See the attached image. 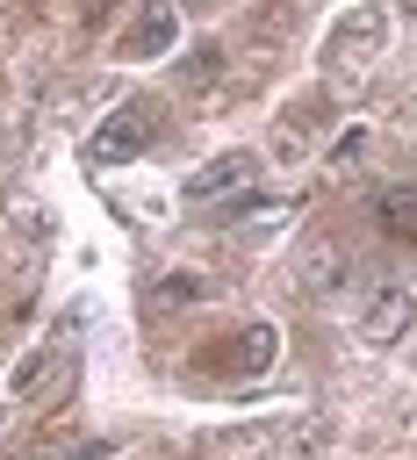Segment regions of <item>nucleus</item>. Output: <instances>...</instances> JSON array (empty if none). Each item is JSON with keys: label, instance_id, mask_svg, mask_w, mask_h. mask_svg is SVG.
Segmentation results:
<instances>
[{"label": "nucleus", "instance_id": "1", "mask_svg": "<svg viewBox=\"0 0 417 460\" xmlns=\"http://www.w3.org/2000/svg\"><path fill=\"white\" fill-rule=\"evenodd\" d=\"M381 50H388V14H381V7H352V14H338V29L324 36V65H331V79H359V72H374Z\"/></svg>", "mask_w": 417, "mask_h": 460}, {"label": "nucleus", "instance_id": "2", "mask_svg": "<svg viewBox=\"0 0 417 460\" xmlns=\"http://www.w3.org/2000/svg\"><path fill=\"white\" fill-rule=\"evenodd\" d=\"M151 144H158V108H151V101H122V108L93 129L86 151H93L101 165H122V158H144Z\"/></svg>", "mask_w": 417, "mask_h": 460}, {"label": "nucleus", "instance_id": "3", "mask_svg": "<svg viewBox=\"0 0 417 460\" xmlns=\"http://www.w3.org/2000/svg\"><path fill=\"white\" fill-rule=\"evenodd\" d=\"M252 180H259V158L252 151H216L201 172H187V208H216V201L244 194Z\"/></svg>", "mask_w": 417, "mask_h": 460}, {"label": "nucleus", "instance_id": "4", "mask_svg": "<svg viewBox=\"0 0 417 460\" xmlns=\"http://www.w3.org/2000/svg\"><path fill=\"white\" fill-rule=\"evenodd\" d=\"M417 323V302H410V288H381L374 302H367V316H359V338L367 345H403V331Z\"/></svg>", "mask_w": 417, "mask_h": 460}, {"label": "nucleus", "instance_id": "5", "mask_svg": "<svg viewBox=\"0 0 417 460\" xmlns=\"http://www.w3.org/2000/svg\"><path fill=\"white\" fill-rule=\"evenodd\" d=\"M180 43V7L173 0H144L137 29H129V58H173Z\"/></svg>", "mask_w": 417, "mask_h": 460}, {"label": "nucleus", "instance_id": "6", "mask_svg": "<svg viewBox=\"0 0 417 460\" xmlns=\"http://www.w3.org/2000/svg\"><path fill=\"white\" fill-rule=\"evenodd\" d=\"M295 280H302V295H316V302H324V295H338V288L352 280V259H345L331 237H316V244L302 252V273H295Z\"/></svg>", "mask_w": 417, "mask_h": 460}, {"label": "nucleus", "instance_id": "7", "mask_svg": "<svg viewBox=\"0 0 417 460\" xmlns=\"http://www.w3.org/2000/svg\"><path fill=\"white\" fill-rule=\"evenodd\" d=\"M374 230L395 237V244H410L417 237V187H381L374 194Z\"/></svg>", "mask_w": 417, "mask_h": 460}, {"label": "nucleus", "instance_id": "8", "mask_svg": "<svg viewBox=\"0 0 417 460\" xmlns=\"http://www.w3.org/2000/svg\"><path fill=\"white\" fill-rule=\"evenodd\" d=\"M230 345H237V352H230V367H237V374H266V367L280 359V331H273V323H244Z\"/></svg>", "mask_w": 417, "mask_h": 460}, {"label": "nucleus", "instance_id": "9", "mask_svg": "<svg viewBox=\"0 0 417 460\" xmlns=\"http://www.w3.org/2000/svg\"><path fill=\"white\" fill-rule=\"evenodd\" d=\"M288 216H295V201H288V194H266V201L237 208V216H230V230H237V237H266V230H280Z\"/></svg>", "mask_w": 417, "mask_h": 460}, {"label": "nucleus", "instance_id": "10", "mask_svg": "<svg viewBox=\"0 0 417 460\" xmlns=\"http://www.w3.org/2000/svg\"><path fill=\"white\" fill-rule=\"evenodd\" d=\"M50 367H58V345H36V352L14 367V381H7V388H14V402H29V395L43 388V374H50Z\"/></svg>", "mask_w": 417, "mask_h": 460}, {"label": "nucleus", "instance_id": "11", "mask_svg": "<svg viewBox=\"0 0 417 460\" xmlns=\"http://www.w3.org/2000/svg\"><path fill=\"white\" fill-rule=\"evenodd\" d=\"M158 302H165V309H180V302H208V280H201V273H165V280H158Z\"/></svg>", "mask_w": 417, "mask_h": 460}, {"label": "nucleus", "instance_id": "12", "mask_svg": "<svg viewBox=\"0 0 417 460\" xmlns=\"http://www.w3.org/2000/svg\"><path fill=\"white\" fill-rule=\"evenodd\" d=\"M359 151H367V129H345V137H338V151H331V158H359Z\"/></svg>", "mask_w": 417, "mask_h": 460}, {"label": "nucleus", "instance_id": "13", "mask_svg": "<svg viewBox=\"0 0 417 460\" xmlns=\"http://www.w3.org/2000/svg\"><path fill=\"white\" fill-rule=\"evenodd\" d=\"M108 453H115V438H86V446H79L72 460H108Z\"/></svg>", "mask_w": 417, "mask_h": 460}, {"label": "nucleus", "instance_id": "14", "mask_svg": "<svg viewBox=\"0 0 417 460\" xmlns=\"http://www.w3.org/2000/svg\"><path fill=\"white\" fill-rule=\"evenodd\" d=\"M410 22H417V0H410Z\"/></svg>", "mask_w": 417, "mask_h": 460}]
</instances>
